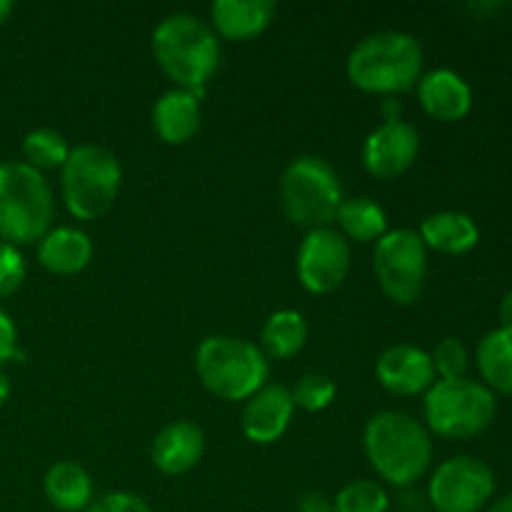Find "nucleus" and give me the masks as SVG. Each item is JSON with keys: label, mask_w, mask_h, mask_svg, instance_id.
Here are the masks:
<instances>
[{"label": "nucleus", "mask_w": 512, "mask_h": 512, "mask_svg": "<svg viewBox=\"0 0 512 512\" xmlns=\"http://www.w3.org/2000/svg\"><path fill=\"white\" fill-rule=\"evenodd\" d=\"M488 512H512V495H505L503 500H498L495 505H490Z\"/></svg>", "instance_id": "nucleus-36"}, {"label": "nucleus", "mask_w": 512, "mask_h": 512, "mask_svg": "<svg viewBox=\"0 0 512 512\" xmlns=\"http://www.w3.org/2000/svg\"><path fill=\"white\" fill-rule=\"evenodd\" d=\"M373 268L383 293L398 305H410L425 288L428 248L415 230H390L375 243Z\"/></svg>", "instance_id": "nucleus-9"}, {"label": "nucleus", "mask_w": 512, "mask_h": 512, "mask_svg": "<svg viewBox=\"0 0 512 512\" xmlns=\"http://www.w3.org/2000/svg\"><path fill=\"white\" fill-rule=\"evenodd\" d=\"M420 150V135L410 123L385 120L363 143V165L375 178H398L415 163Z\"/></svg>", "instance_id": "nucleus-12"}, {"label": "nucleus", "mask_w": 512, "mask_h": 512, "mask_svg": "<svg viewBox=\"0 0 512 512\" xmlns=\"http://www.w3.org/2000/svg\"><path fill=\"white\" fill-rule=\"evenodd\" d=\"M308 340V323L298 310H275L263 325L260 343L263 355L270 360H288L300 353Z\"/></svg>", "instance_id": "nucleus-23"}, {"label": "nucleus", "mask_w": 512, "mask_h": 512, "mask_svg": "<svg viewBox=\"0 0 512 512\" xmlns=\"http://www.w3.org/2000/svg\"><path fill=\"white\" fill-rule=\"evenodd\" d=\"M93 258V240L78 228L48 230L38 240V260L45 270L58 275H75Z\"/></svg>", "instance_id": "nucleus-18"}, {"label": "nucleus", "mask_w": 512, "mask_h": 512, "mask_svg": "<svg viewBox=\"0 0 512 512\" xmlns=\"http://www.w3.org/2000/svg\"><path fill=\"white\" fill-rule=\"evenodd\" d=\"M45 498L60 512H85L93 503V480L83 465L73 460L55 463L43 478Z\"/></svg>", "instance_id": "nucleus-21"}, {"label": "nucleus", "mask_w": 512, "mask_h": 512, "mask_svg": "<svg viewBox=\"0 0 512 512\" xmlns=\"http://www.w3.org/2000/svg\"><path fill=\"white\" fill-rule=\"evenodd\" d=\"M295 512H333V503H330L323 493L310 490V493H305L303 498L298 500V508H295Z\"/></svg>", "instance_id": "nucleus-32"}, {"label": "nucleus", "mask_w": 512, "mask_h": 512, "mask_svg": "<svg viewBox=\"0 0 512 512\" xmlns=\"http://www.w3.org/2000/svg\"><path fill=\"white\" fill-rule=\"evenodd\" d=\"M85 512H153L143 498L133 493H108L93 500Z\"/></svg>", "instance_id": "nucleus-30"}, {"label": "nucleus", "mask_w": 512, "mask_h": 512, "mask_svg": "<svg viewBox=\"0 0 512 512\" xmlns=\"http://www.w3.org/2000/svg\"><path fill=\"white\" fill-rule=\"evenodd\" d=\"M153 128L160 140L170 145H183L200 128V98L190 90L173 88L155 100Z\"/></svg>", "instance_id": "nucleus-17"}, {"label": "nucleus", "mask_w": 512, "mask_h": 512, "mask_svg": "<svg viewBox=\"0 0 512 512\" xmlns=\"http://www.w3.org/2000/svg\"><path fill=\"white\" fill-rule=\"evenodd\" d=\"M423 48L403 30H380L360 40L348 55V78L365 93H405L420 80Z\"/></svg>", "instance_id": "nucleus-3"}, {"label": "nucleus", "mask_w": 512, "mask_h": 512, "mask_svg": "<svg viewBox=\"0 0 512 512\" xmlns=\"http://www.w3.org/2000/svg\"><path fill=\"white\" fill-rule=\"evenodd\" d=\"M200 383L223 400H248L265 385L268 358L255 343L233 335H213L195 353Z\"/></svg>", "instance_id": "nucleus-5"}, {"label": "nucleus", "mask_w": 512, "mask_h": 512, "mask_svg": "<svg viewBox=\"0 0 512 512\" xmlns=\"http://www.w3.org/2000/svg\"><path fill=\"white\" fill-rule=\"evenodd\" d=\"M430 358H433L435 375H440V380H460L468 373V348H465L460 338L440 340Z\"/></svg>", "instance_id": "nucleus-28"}, {"label": "nucleus", "mask_w": 512, "mask_h": 512, "mask_svg": "<svg viewBox=\"0 0 512 512\" xmlns=\"http://www.w3.org/2000/svg\"><path fill=\"white\" fill-rule=\"evenodd\" d=\"M375 375L380 385L393 395L428 393L435 383V365L430 353L410 343L390 345L380 353L375 363Z\"/></svg>", "instance_id": "nucleus-13"}, {"label": "nucleus", "mask_w": 512, "mask_h": 512, "mask_svg": "<svg viewBox=\"0 0 512 512\" xmlns=\"http://www.w3.org/2000/svg\"><path fill=\"white\" fill-rule=\"evenodd\" d=\"M8 398H10V380H8V375L0 373V408L8 403Z\"/></svg>", "instance_id": "nucleus-35"}, {"label": "nucleus", "mask_w": 512, "mask_h": 512, "mask_svg": "<svg viewBox=\"0 0 512 512\" xmlns=\"http://www.w3.org/2000/svg\"><path fill=\"white\" fill-rule=\"evenodd\" d=\"M390 498L373 480H353L335 495L333 512H388Z\"/></svg>", "instance_id": "nucleus-26"}, {"label": "nucleus", "mask_w": 512, "mask_h": 512, "mask_svg": "<svg viewBox=\"0 0 512 512\" xmlns=\"http://www.w3.org/2000/svg\"><path fill=\"white\" fill-rule=\"evenodd\" d=\"M418 100L430 118L440 123H455V120H463L473 108V90L465 83L463 75L438 68L418 80Z\"/></svg>", "instance_id": "nucleus-15"}, {"label": "nucleus", "mask_w": 512, "mask_h": 512, "mask_svg": "<svg viewBox=\"0 0 512 512\" xmlns=\"http://www.w3.org/2000/svg\"><path fill=\"white\" fill-rule=\"evenodd\" d=\"M383 115H385V120H400V103H398V100H393V98L385 100Z\"/></svg>", "instance_id": "nucleus-34"}, {"label": "nucleus", "mask_w": 512, "mask_h": 512, "mask_svg": "<svg viewBox=\"0 0 512 512\" xmlns=\"http://www.w3.org/2000/svg\"><path fill=\"white\" fill-rule=\"evenodd\" d=\"M55 215L53 190L40 170L23 160L0 163V240L28 245L43 238Z\"/></svg>", "instance_id": "nucleus-4"}, {"label": "nucleus", "mask_w": 512, "mask_h": 512, "mask_svg": "<svg viewBox=\"0 0 512 512\" xmlns=\"http://www.w3.org/2000/svg\"><path fill=\"white\" fill-rule=\"evenodd\" d=\"M25 355L18 350V330L15 323L10 320V315L5 310H0V365L8 363V360H20L23 363Z\"/></svg>", "instance_id": "nucleus-31"}, {"label": "nucleus", "mask_w": 512, "mask_h": 512, "mask_svg": "<svg viewBox=\"0 0 512 512\" xmlns=\"http://www.w3.org/2000/svg\"><path fill=\"white\" fill-rule=\"evenodd\" d=\"M10 10H13V3H10V0H0V23H3V20L8 18Z\"/></svg>", "instance_id": "nucleus-37"}, {"label": "nucleus", "mask_w": 512, "mask_h": 512, "mask_svg": "<svg viewBox=\"0 0 512 512\" xmlns=\"http://www.w3.org/2000/svg\"><path fill=\"white\" fill-rule=\"evenodd\" d=\"M425 248H433L445 255H465L478 245L480 230L470 215L458 210H443V213L428 215L418 230Z\"/></svg>", "instance_id": "nucleus-20"}, {"label": "nucleus", "mask_w": 512, "mask_h": 512, "mask_svg": "<svg viewBox=\"0 0 512 512\" xmlns=\"http://www.w3.org/2000/svg\"><path fill=\"white\" fill-rule=\"evenodd\" d=\"M500 320H503V328H512V290L500 303Z\"/></svg>", "instance_id": "nucleus-33"}, {"label": "nucleus", "mask_w": 512, "mask_h": 512, "mask_svg": "<svg viewBox=\"0 0 512 512\" xmlns=\"http://www.w3.org/2000/svg\"><path fill=\"white\" fill-rule=\"evenodd\" d=\"M290 395H293L295 408L318 413V410H325L335 400V383L323 373H308L295 383Z\"/></svg>", "instance_id": "nucleus-27"}, {"label": "nucleus", "mask_w": 512, "mask_h": 512, "mask_svg": "<svg viewBox=\"0 0 512 512\" xmlns=\"http://www.w3.org/2000/svg\"><path fill=\"white\" fill-rule=\"evenodd\" d=\"M338 225L343 228V235L358 243H378L385 233H388V215L380 208L375 200L358 195V198H343L338 215H335Z\"/></svg>", "instance_id": "nucleus-24"}, {"label": "nucleus", "mask_w": 512, "mask_h": 512, "mask_svg": "<svg viewBox=\"0 0 512 512\" xmlns=\"http://www.w3.org/2000/svg\"><path fill=\"white\" fill-rule=\"evenodd\" d=\"M23 163H28L35 170H53L63 168V163L70 155V145L58 130L53 128H35L23 138Z\"/></svg>", "instance_id": "nucleus-25"}, {"label": "nucleus", "mask_w": 512, "mask_h": 512, "mask_svg": "<svg viewBox=\"0 0 512 512\" xmlns=\"http://www.w3.org/2000/svg\"><path fill=\"white\" fill-rule=\"evenodd\" d=\"M365 455L380 478L395 488H408L428 473L433 440L413 415L383 410L365 425Z\"/></svg>", "instance_id": "nucleus-1"}, {"label": "nucleus", "mask_w": 512, "mask_h": 512, "mask_svg": "<svg viewBox=\"0 0 512 512\" xmlns=\"http://www.w3.org/2000/svg\"><path fill=\"white\" fill-rule=\"evenodd\" d=\"M60 170L63 200L75 218L93 220L113 208L123 170L108 148L93 143L75 145Z\"/></svg>", "instance_id": "nucleus-6"}, {"label": "nucleus", "mask_w": 512, "mask_h": 512, "mask_svg": "<svg viewBox=\"0 0 512 512\" xmlns=\"http://www.w3.org/2000/svg\"><path fill=\"white\" fill-rule=\"evenodd\" d=\"M425 420L435 435L448 440H468L490 428L495 420V395L483 383L435 380L425 393Z\"/></svg>", "instance_id": "nucleus-8"}, {"label": "nucleus", "mask_w": 512, "mask_h": 512, "mask_svg": "<svg viewBox=\"0 0 512 512\" xmlns=\"http://www.w3.org/2000/svg\"><path fill=\"white\" fill-rule=\"evenodd\" d=\"M293 413L295 403L290 390L285 385L265 383L245 403L243 415H240V425H243L245 438L258 445H270L283 438L290 420H293Z\"/></svg>", "instance_id": "nucleus-14"}, {"label": "nucleus", "mask_w": 512, "mask_h": 512, "mask_svg": "<svg viewBox=\"0 0 512 512\" xmlns=\"http://www.w3.org/2000/svg\"><path fill=\"white\" fill-rule=\"evenodd\" d=\"M343 203L338 173L315 155H300L280 178V205L295 225L315 230L330 228Z\"/></svg>", "instance_id": "nucleus-7"}, {"label": "nucleus", "mask_w": 512, "mask_h": 512, "mask_svg": "<svg viewBox=\"0 0 512 512\" xmlns=\"http://www.w3.org/2000/svg\"><path fill=\"white\" fill-rule=\"evenodd\" d=\"M350 260V243L340 230L315 228L308 230L300 243L295 268L305 290L325 295L343 285L350 273Z\"/></svg>", "instance_id": "nucleus-11"}, {"label": "nucleus", "mask_w": 512, "mask_h": 512, "mask_svg": "<svg viewBox=\"0 0 512 512\" xmlns=\"http://www.w3.org/2000/svg\"><path fill=\"white\" fill-rule=\"evenodd\" d=\"M25 260L15 245L0 240V298H8L23 285Z\"/></svg>", "instance_id": "nucleus-29"}, {"label": "nucleus", "mask_w": 512, "mask_h": 512, "mask_svg": "<svg viewBox=\"0 0 512 512\" xmlns=\"http://www.w3.org/2000/svg\"><path fill=\"white\" fill-rule=\"evenodd\" d=\"M153 53L158 65L178 88L203 98L205 83L220 60V43L213 28L190 13H170L155 25Z\"/></svg>", "instance_id": "nucleus-2"}, {"label": "nucleus", "mask_w": 512, "mask_h": 512, "mask_svg": "<svg viewBox=\"0 0 512 512\" xmlns=\"http://www.w3.org/2000/svg\"><path fill=\"white\" fill-rule=\"evenodd\" d=\"M205 450L203 430L188 420H175L165 425L153 440L150 458L153 465L165 475H183L200 463Z\"/></svg>", "instance_id": "nucleus-16"}, {"label": "nucleus", "mask_w": 512, "mask_h": 512, "mask_svg": "<svg viewBox=\"0 0 512 512\" xmlns=\"http://www.w3.org/2000/svg\"><path fill=\"white\" fill-rule=\"evenodd\" d=\"M478 370L485 388L512 395V328L490 330L480 340Z\"/></svg>", "instance_id": "nucleus-22"}, {"label": "nucleus", "mask_w": 512, "mask_h": 512, "mask_svg": "<svg viewBox=\"0 0 512 512\" xmlns=\"http://www.w3.org/2000/svg\"><path fill=\"white\" fill-rule=\"evenodd\" d=\"M495 493V475L483 460L460 455L433 473L428 500L435 512H478Z\"/></svg>", "instance_id": "nucleus-10"}, {"label": "nucleus", "mask_w": 512, "mask_h": 512, "mask_svg": "<svg viewBox=\"0 0 512 512\" xmlns=\"http://www.w3.org/2000/svg\"><path fill=\"white\" fill-rule=\"evenodd\" d=\"M275 15L270 0H215L210 8L215 30L223 38L248 40L263 33Z\"/></svg>", "instance_id": "nucleus-19"}]
</instances>
